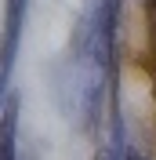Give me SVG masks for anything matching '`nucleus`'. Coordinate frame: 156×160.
<instances>
[{
    "label": "nucleus",
    "mask_w": 156,
    "mask_h": 160,
    "mask_svg": "<svg viewBox=\"0 0 156 160\" xmlns=\"http://www.w3.org/2000/svg\"><path fill=\"white\" fill-rule=\"evenodd\" d=\"M22 15H26V0H7V18H4V44H0V95L11 77V66L18 58V37H22Z\"/></svg>",
    "instance_id": "f257e3e1"
},
{
    "label": "nucleus",
    "mask_w": 156,
    "mask_h": 160,
    "mask_svg": "<svg viewBox=\"0 0 156 160\" xmlns=\"http://www.w3.org/2000/svg\"><path fill=\"white\" fill-rule=\"evenodd\" d=\"M0 160H18V95L0 113Z\"/></svg>",
    "instance_id": "f03ea898"
},
{
    "label": "nucleus",
    "mask_w": 156,
    "mask_h": 160,
    "mask_svg": "<svg viewBox=\"0 0 156 160\" xmlns=\"http://www.w3.org/2000/svg\"><path fill=\"white\" fill-rule=\"evenodd\" d=\"M124 160H149V157H145V153H142V149H138V146H131V149L124 153Z\"/></svg>",
    "instance_id": "7ed1b4c3"
},
{
    "label": "nucleus",
    "mask_w": 156,
    "mask_h": 160,
    "mask_svg": "<svg viewBox=\"0 0 156 160\" xmlns=\"http://www.w3.org/2000/svg\"><path fill=\"white\" fill-rule=\"evenodd\" d=\"M98 160H116V153H113V146H109V149H102V153H98Z\"/></svg>",
    "instance_id": "20e7f679"
}]
</instances>
